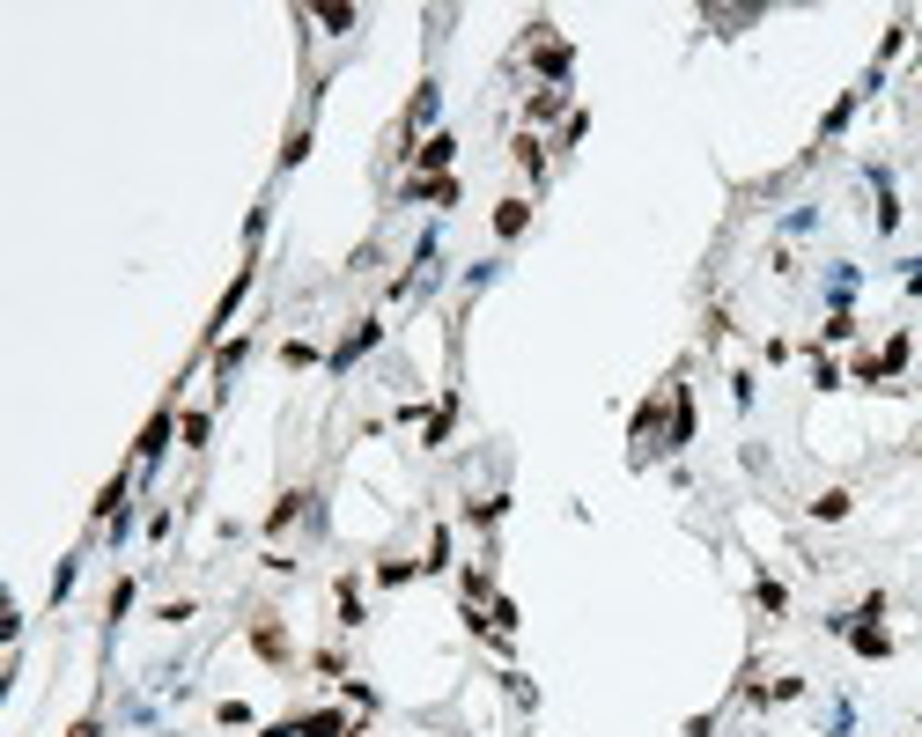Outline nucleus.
<instances>
[{"instance_id": "1", "label": "nucleus", "mask_w": 922, "mask_h": 737, "mask_svg": "<svg viewBox=\"0 0 922 737\" xmlns=\"http://www.w3.org/2000/svg\"><path fill=\"white\" fill-rule=\"evenodd\" d=\"M244 288H251V266H244V273L229 280V288H222V303H214V325H207V339H214V332H222V325L237 317V303H244Z\"/></svg>"}, {"instance_id": "2", "label": "nucleus", "mask_w": 922, "mask_h": 737, "mask_svg": "<svg viewBox=\"0 0 922 737\" xmlns=\"http://www.w3.org/2000/svg\"><path fill=\"white\" fill-rule=\"evenodd\" d=\"M162 442H170V406H155V421L141 428V442H133V450H141V458H162Z\"/></svg>"}, {"instance_id": "3", "label": "nucleus", "mask_w": 922, "mask_h": 737, "mask_svg": "<svg viewBox=\"0 0 922 737\" xmlns=\"http://www.w3.org/2000/svg\"><path fill=\"white\" fill-rule=\"evenodd\" d=\"M811 517H820V524H841V517H849V487H827L820 501H811Z\"/></svg>"}, {"instance_id": "4", "label": "nucleus", "mask_w": 922, "mask_h": 737, "mask_svg": "<svg viewBox=\"0 0 922 737\" xmlns=\"http://www.w3.org/2000/svg\"><path fill=\"white\" fill-rule=\"evenodd\" d=\"M251 642H258V656H281L288 642H281V627H274V612H258V627H251Z\"/></svg>"}, {"instance_id": "5", "label": "nucleus", "mask_w": 922, "mask_h": 737, "mask_svg": "<svg viewBox=\"0 0 922 737\" xmlns=\"http://www.w3.org/2000/svg\"><path fill=\"white\" fill-rule=\"evenodd\" d=\"M524 221H531V207H524V199H502V214H495V229H502V237H517Z\"/></svg>"}, {"instance_id": "6", "label": "nucleus", "mask_w": 922, "mask_h": 737, "mask_svg": "<svg viewBox=\"0 0 922 737\" xmlns=\"http://www.w3.org/2000/svg\"><path fill=\"white\" fill-rule=\"evenodd\" d=\"M340 730H347V722H340L333 708H325V715H303V737H340Z\"/></svg>"}, {"instance_id": "7", "label": "nucleus", "mask_w": 922, "mask_h": 737, "mask_svg": "<svg viewBox=\"0 0 922 737\" xmlns=\"http://www.w3.org/2000/svg\"><path fill=\"white\" fill-rule=\"evenodd\" d=\"M451 148H458V141H451V133H436V141L421 148V162H428V170H443V162H451Z\"/></svg>"}, {"instance_id": "8", "label": "nucleus", "mask_w": 922, "mask_h": 737, "mask_svg": "<svg viewBox=\"0 0 922 737\" xmlns=\"http://www.w3.org/2000/svg\"><path fill=\"white\" fill-rule=\"evenodd\" d=\"M856 649H863V656H886V649H893V635H886V627H863V635H856Z\"/></svg>"}, {"instance_id": "9", "label": "nucleus", "mask_w": 922, "mask_h": 737, "mask_svg": "<svg viewBox=\"0 0 922 737\" xmlns=\"http://www.w3.org/2000/svg\"><path fill=\"white\" fill-rule=\"evenodd\" d=\"M281 362H288V369H303V362H317V347H310V339H288V347H281Z\"/></svg>"}, {"instance_id": "10", "label": "nucleus", "mask_w": 922, "mask_h": 737, "mask_svg": "<svg viewBox=\"0 0 922 737\" xmlns=\"http://www.w3.org/2000/svg\"><path fill=\"white\" fill-rule=\"evenodd\" d=\"M67 737H96V715H82V722H74V730H67Z\"/></svg>"}]
</instances>
